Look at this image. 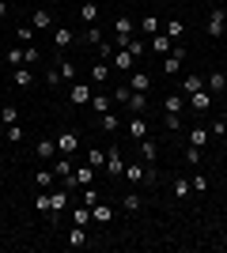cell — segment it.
Wrapping results in <instances>:
<instances>
[{"label": "cell", "mask_w": 227, "mask_h": 253, "mask_svg": "<svg viewBox=\"0 0 227 253\" xmlns=\"http://www.w3.org/2000/svg\"><path fill=\"white\" fill-rule=\"evenodd\" d=\"M118 125H121V121H118L114 114H102V117H98V128H102V132H114Z\"/></svg>", "instance_id": "836d02e7"}, {"label": "cell", "mask_w": 227, "mask_h": 253, "mask_svg": "<svg viewBox=\"0 0 227 253\" xmlns=\"http://www.w3.org/2000/svg\"><path fill=\"white\" fill-rule=\"evenodd\" d=\"M125 132H129V136H133V140H136V144H140V140H144V136H148V121H144V117H140V114H133V117H129V121H125Z\"/></svg>", "instance_id": "277c9868"}, {"label": "cell", "mask_w": 227, "mask_h": 253, "mask_svg": "<svg viewBox=\"0 0 227 253\" xmlns=\"http://www.w3.org/2000/svg\"><path fill=\"white\" fill-rule=\"evenodd\" d=\"M125 106H129V114H144L148 110V91H133Z\"/></svg>", "instance_id": "9c48e42d"}, {"label": "cell", "mask_w": 227, "mask_h": 253, "mask_svg": "<svg viewBox=\"0 0 227 253\" xmlns=\"http://www.w3.org/2000/svg\"><path fill=\"white\" fill-rule=\"evenodd\" d=\"M110 57H114V45H110V42H98V61H110Z\"/></svg>", "instance_id": "f6af8a7d"}, {"label": "cell", "mask_w": 227, "mask_h": 253, "mask_svg": "<svg viewBox=\"0 0 227 253\" xmlns=\"http://www.w3.org/2000/svg\"><path fill=\"white\" fill-rule=\"evenodd\" d=\"M129 95H133V87H129V84L114 87V102H121V106H125V102H129Z\"/></svg>", "instance_id": "f35d334b"}, {"label": "cell", "mask_w": 227, "mask_h": 253, "mask_svg": "<svg viewBox=\"0 0 227 253\" xmlns=\"http://www.w3.org/2000/svg\"><path fill=\"white\" fill-rule=\"evenodd\" d=\"M125 49H129V53H133V57H144V42H136V38H133V42H129V45H125Z\"/></svg>", "instance_id": "681fc988"}, {"label": "cell", "mask_w": 227, "mask_h": 253, "mask_svg": "<svg viewBox=\"0 0 227 253\" xmlns=\"http://www.w3.org/2000/svg\"><path fill=\"white\" fill-rule=\"evenodd\" d=\"M129 87H133V91H148V87H151V76L148 72H133L129 76Z\"/></svg>", "instance_id": "cb8c5ba5"}, {"label": "cell", "mask_w": 227, "mask_h": 253, "mask_svg": "<svg viewBox=\"0 0 227 253\" xmlns=\"http://www.w3.org/2000/svg\"><path fill=\"white\" fill-rule=\"evenodd\" d=\"M189 185H193L197 193H205V189H208V181H205V174H193V178H189Z\"/></svg>", "instance_id": "bcb514c9"}, {"label": "cell", "mask_w": 227, "mask_h": 253, "mask_svg": "<svg viewBox=\"0 0 227 253\" xmlns=\"http://www.w3.org/2000/svg\"><path fill=\"white\" fill-rule=\"evenodd\" d=\"M4 64H15V68L23 64V49H19V45H11V49L4 53Z\"/></svg>", "instance_id": "d590c367"}, {"label": "cell", "mask_w": 227, "mask_h": 253, "mask_svg": "<svg viewBox=\"0 0 227 253\" xmlns=\"http://www.w3.org/2000/svg\"><path fill=\"white\" fill-rule=\"evenodd\" d=\"M84 204H87V208H95V204H98V189H91V185H84Z\"/></svg>", "instance_id": "b9f144b4"}, {"label": "cell", "mask_w": 227, "mask_h": 253, "mask_svg": "<svg viewBox=\"0 0 227 253\" xmlns=\"http://www.w3.org/2000/svg\"><path fill=\"white\" fill-rule=\"evenodd\" d=\"M4 136H8L11 144H19V140H23V128L19 125H8V128H4Z\"/></svg>", "instance_id": "ee69618b"}, {"label": "cell", "mask_w": 227, "mask_h": 253, "mask_svg": "<svg viewBox=\"0 0 227 253\" xmlns=\"http://www.w3.org/2000/svg\"><path fill=\"white\" fill-rule=\"evenodd\" d=\"M76 148H80V140H76V132H65V136L57 140V151H65V155H68V151H76Z\"/></svg>", "instance_id": "83f0119b"}, {"label": "cell", "mask_w": 227, "mask_h": 253, "mask_svg": "<svg viewBox=\"0 0 227 253\" xmlns=\"http://www.w3.org/2000/svg\"><path fill=\"white\" fill-rule=\"evenodd\" d=\"M91 181H95V167H80L72 174V181H68L65 189H76V185H91Z\"/></svg>", "instance_id": "ba28073f"}, {"label": "cell", "mask_w": 227, "mask_h": 253, "mask_svg": "<svg viewBox=\"0 0 227 253\" xmlns=\"http://www.w3.org/2000/svg\"><path fill=\"white\" fill-rule=\"evenodd\" d=\"M38 211H49V193L42 189V197H38Z\"/></svg>", "instance_id": "db71d44e"}, {"label": "cell", "mask_w": 227, "mask_h": 253, "mask_svg": "<svg viewBox=\"0 0 227 253\" xmlns=\"http://www.w3.org/2000/svg\"><path fill=\"white\" fill-rule=\"evenodd\" d=\"M220 246H224V250H227V231H224V238H220Z\"/></svg>", "instance_id": "9f6ffc18"}, {"label": "cell", "mask_w": 227, "mask_h": 253, "mask_svg": "<svg viewBox=\"0 0 227 253\" xmlns=\"http://www.w3.org/2000/svg\"><path fill=\"white\" fill-rule=\"evenodd\" d=\"M53 151H57L53 140H38V144H34V155L42 159V163H49V159H53Z\"/></svg>", "instance_id": "ac0fdd59"}, {"label": "cell", "mask_w": 227, "mask_h": 253, "mask_svg": "<svg viewBox=\"0 0 227 253\" xmlns=\"http://www.w3.org/2000/svg\"><path fill=\"white\" fill-rule=\"evenodd\" d=\"M4 15H8V4H4V0H0V19H4Z\"/></svg>", "instance_id": "11a10c76"}, {"label": "cell", "mask_w": 227, "mask_h": 253, "mask_svg": "<svg viewBox=\"0 0 227 253\" xmlns=\"http://www.w3.org/2000/svg\"><path fill=\"white\" fill-rule=\"evenodd\" d=\"M163 34H167L171 42H178V38H182V34H185V23H182V19H171V23H167V27H163Z\"/></svg>", "instance_id": "44dd1931"}, {"label": "cell", "mask_w": 227, "mask_h": 253, "mask_svg": "<svg viewBox=\"0 0 227 253\" xmlns=\"http://www.w3.org/2000/svg\"><path fill=\"white\" fill-rule=\"evenodd\" d=\"M182 64H185V45H174V49L163 57V72L174 76V72H182Z\"/></svg>", "instance_id": "6da1fadb"}, {"label": "cell", "mask_w": 227, "mask_h": 253, "mask_svg": "<svg viewBox=\"0 0 227 253\" xmlns=\"http://www.w3.org/2000/svg\"><path fill=\"white\" fill-rule=\"evenodd\" d=\"M144 31H159V19H155V15H144Z\"/></svg>", "instance_id": "816d5d0a"}, {"label": "cell", "mask_w": 227, "mask_h": 253, "mask_svg": "<svg viewBox=\"0 0 227 253\" xmlns=\"http://www.w3.org/2000/svg\"><path fill=\"white\" fill-rule=\"evenodd\" d=\"M0 64H4V57H0Z\"/></svg>", "instance_id": "6f0895ef"}, {"label": "cell", "mask_w": 227, "mask_h": 253, "mask_svg": "<svg viewBox=\"0 0 227 253\" xmlns=\"http://www.w3.org/2000/svg\"><path fill=\"white\" fill-rule=\"evenodd\" d=\"M106 80H110V64L95 61V64H91V84H106Z\"/></svg>", "instance_id": "e0dca14e"}, {"label": "cell", "mask_w": 227, "mask_h": 253, "mask_svg": "<svg viewBox=\"0 0 227 253\" xmlns=\"http://www.w3.org/2000/svg\"><path fill=\"white\" fill-rule=\"evenodd\" d=\"M185 102L193 106L197 114H208V110H212V95H208V91H193V95L185 98Z\"/></svg>", "instance_id": "52a82bcc"}, {"label": "cell", "mask_w": 227, "mask_h": 253, "mask_svg": "<svg viewBox=\"0 0 227 253\" xmlns=\"http://www.w3.org/2000/svg\"><path fill=\"white\" fill-rule=\"evenodd\" d=\"M106 170L118 178V174H125V163H121V151L114 148V151H106Z\"/></svg>", "instance_id": "8fae6325"}, {"label": "cell", "mask_w": 227, "mask_h": 253, "mask_svg": "<svg viewBox=\"0 0 227 253\" xmlns=\"http://www.w3.org/2000/svg\"><path fill=\"white\" fill-rule=\"evenodd\" d=\"M163 110H167V117H182L185 114V95H178V91L167 95V98H163Z\"/></svg>", "instance_id": "5b68a950"}, {"label": "cell", "mask_w": 227, "mask_h": 253, "mask_svg": "<svg viewBox=\"0 0 227 253\" xmlns=\"http://www.w3.org/2000/svg\"><path fill=\"white\" fill-rule=\"evenodd\" d=\"M227 132V121H212V128H208V136H224Z\"/></svg>", "instance_id": "7dc6e473"}, {"label": "cell", "mask_w": 227, "mask_h": 253, "mask_svg": "<svg viewBox=\"0 0 227 253\" xmlns=\"http://www.w3.org/2000/svg\"><path fill=\"white\" fill-rule=\"evenodd\" d=\"M68 208V189H57V193H49V211H65Z\"/></svg>", "instance_id": "5bb4252c"}, {"label": "cell", "mask_w": 227, "mask_h": 253, "mask_svg": "<svg viewBox=\"0 0 227 253\" xmlns=\"http://www.w3.org/2000/svg\"><path fill=\"white\" fill-rule=\"evenodd\" d=\"M114 219V208H110V204H95V208H91V223H110Z\"/></svg>", "instance_id": "ffe728a7"}, {"label": "cell", "mask_w": 227, "mask_h": 253, "mask_svg": "<svg viewBox=\"0 0 227 253\" xmlns=\"http://www.w3.org/2000/svg\"><path fill=\"white\" fill-rule=\"evenodd\" d=\"M68 246H87V234H84V227H76V223H72V231H68Z\"/></svg>", "instance_id": "d6a6232c"}, {"label": "cell", "mask_w": 227, "mask_h": 253, "mask_svg": "<svg viewBox=\"0 0 227 253\" xmlns=\"http://www.w3.org/2000/svg\"><path fill=\"white\" fill-rule=\"evenodd\" d=\"M201 87H205V80H201V76H185V80H182V87H178V95H185V98H189L193 91H201Z\"/></svg>", "instance_id": "9a60e30c"}, {"label": "cell", "mask_w": 227, "mask_h": 253, "mask_svg": "<svg viewBox=\"0 0 227 253\" xmlns=\"http://www.w3.org/2000/svg\"><path fill=\"white\" fill-rule=\"evenodd\" d=\"M27 61H38V49H34V45H27V49H23V64Z\"/></svg>", "instance_id": "f5cc1de1"}, {"label": "cell", "mask_w": 227, "mask_h": 253, "mask_svg": "<svg viewBox=\"0 0 227 253\" xmlns=\"http://www.w3.org/2000/svg\"><path fill=\"white\" fill-rule=\"evenodd\" d=\"M224 27H227V11H224V8H212V11H208V27H205L208 38H220V34H224Z\"/></svg>", "instance_id": "7a4b0ae2"}, {"label": "cell", "mask_w": 227, "mask_h": 253, "mask_svg": "<svg viewBox=\"0 0 227 253\" xmlns=\"http://www.w3.org/2000/svg\"><path fill=\"white\" fill-rule=\"evenodd\" d=\"M189 144H193V148H205V144H208V128L193 125V128H189Z\"/></svg>", "instance_id": "7402d4cb"}, {"label": "cell", "mask_w": 227, "mask_h": 253, "mask_svg": "<svg viewBox=\"0 0 227 253\" xmlns=\"http://www.w3.org/2000/svg\"><path fill=\"white\" fill-rule=\"evenodd\" d=\"M53 174H57V178H65V185H68L76 170H72V163H68V159H57V163H53Z\"/></svg>", "instance_id": "603a6c76"}, {"label": "cell", "mask_w": 227, "mask_h": 253, "mask_svg": "<svg viewBox=\"0 0 227 253\" xmlns=\"http://www.w3.org/2000/svg\"><path fill=\"white\" fill-rule=\"evenodd\" d=\"M185 163H189V167H197V163H201V148H193V144H189V148H185Z\"/></svg>", "instance_id": "7bdbcfd3"}, {"label": "cell", "mask_w": 227, "mask_h": 253, "mask_svg": "<svg viewBox=\"0 0 227 253\" xmlns=\"http://www.w3.org/2000/svg\"><path fill=\"white\" fill-rule=\"evenodd\" d=\"M87 106H91V110H95L98 117H102V114H110V98H106V95H91V102H87Z\"/></svg>", "instance_id": "f1b7e54d"}, {"label": "cell", "mask_w": 227, "mask_h": 253, "mask_svg": "<svg viewBox=\"0 0 227 253\" xmlns=\"http://www.w3.org/2000/svg\"><path fill=\"white\" fill-rule=\"evenodd\" d=\"M224 121H227V114H224Z\"/></svg>", "instance_id": "680465c9"}, {"label": "cell", "mask_w": 227, "mask_h": 253, "mask_svg": "<svg viewBox=\"0 0 227 253\" xmlns=\"http://www.w3.org/2000/svg\"><path fill=\"white\" fill-rule=\"evenodd\" d=\"M15 121H19V110H15V106H0V125H4V128H8V125H15Z\"/></svg>", "instance_id": "d4e9b609"}, {"label": "cell", "mask_w": 227, "mask_h": 253, "mask_svg": "<svg viewBox=\"0 0 227 253\" xmlns=\"http://www.w3.org/2000/svg\"><path fill=\"white\" fill-rule=\"evenodd\" d=\"M15 84H19V87H31V84H34V76L27 72L23 64H19V68H15Z\"/></svg>", "instance_id": "ab89813d"}, {"label": "cell", "mask_w": 227, "mask_h": 253, "mask_svg": "<svg viewBox=\"0 0 227 253\" xmlns=\"http://www.w3.org/2000/svg\"><path fill=\"white\" fill-rule=\"evenodd\" d=\"M15 34H19V42H23V45H31V38H34V31H31V27H19Z\"/></svg>", "instance_id": "c3c4849f"}, {"label": "cell", "mask_w": 227, "mask_h": 253, "mask_svg": "<svg viewBox=\"0 0 227 253\" xmlns=\"http://www.w3.org/2000/svg\"><path fill=\"white\" fill-rule=\"evenodd\" d=\"M133 64H136V57H133L129 49H118V53H114V68H121V72H133Z\"/></svg>", "instance_id": "30bf717a"}, {"label": "cell", "mask_w": 227, "mask_h": 253, "mask_svg": "<svg viewBox=\"0 0 227 253\" xmlns=\"http://www.w3.org/2000/svg\"><path fill=\"white\" fill-rule=\"evenodd\" d=\"M140 155H144V163H155V159H159V144L151 136H144L140 140Z\"/></svg>", "instance_id": "4fadbf2b"}, {"label": "cell", "mask_w": 227, "mask_h": 253, "mask_svg": "<svg viewBox=\"0 0 227 253\" xmlns=\"http://www.w3.org/2000/svg\"><path fill=\"white\" fill-rule=\"evenodd\" d=\"M80 15H84V27L98 23V4H95V0H84V8H80Z\"/></svg>", "instance_id": "d6986e66"}, {"label": "cell", "mask_w": 227, "mask_h": 253, "mask_svg": "<svg viewBox=\"0 0 227 253\" xmlns=\"http://www.w3.org/2000/svg\"><path fill=\"white\" fill-rule=\"evenodd\" d=\"M84 38H87V42H91V45H98V42H102V31H98L95 23H91V27H87V31H84Z\"/></svg>", "instance_id": "60d3db41"}, {"label": "cell", "mask_w": 227, "mask_h": 253, "mask_svg": "<svg viewBox=\"0 0 227 253\" xmlns=\"http://www.w3.org/2000/svg\"><path fill=\"white\" fill-rule=\"evenodd\" d=\"M72 42H76V34H72V31H65V27H53V45H57V49H68Z\"/></svg>", "instance_id": "7c38bea8"}, {"label": "cell", "mask_w": 227, "mask_h": 253, "mask_svg": "<svg viewBox=\"0 0 227 253\" xmlns=\"http://www.w3.org/2000/svg\"><path fill=\"white\" fill-rule=\"evenodd\" d=\"M57 76H61V84H68V80H72V76H76V64H72V61H61V68H57Z\"/></svg>", "instance_id": "8d00e7d4"}, {"label": "cell", "mask_w": 227, "mask_h": 253, "mask_svg": "<svg viewBox=\"0 0 227 253\" xmlns=\"http://www.w3.org/2000/svg\"><path fill=\"white\" fill-rule=\"evenodd\" d=\"M34 185H38V189H49V185H53V174H49V170H38V174H34Z\"/></svg>", "instance_id": "74e56055"}, {"label": "cell", "mask_w": 227, "mask_h": 253, "mask_svg": "<svg viewBox=\"0 0 227 253\" xmlns=\"http://www.w3.org/2000/svg\"><path fill=\"white\" fill-rule=\"evenodd\" d=\"M114 34H118L121 49L133 42V19H129V15H118V19H114Z\"/></svg>", "instance_id": "3957f363"}, {"label": "cell", "mask_w": 227, "mask_h": 253, "mask_svg": "<svg viewBox=\"0 0 227 253\" xmlns=\"http://www.w3.org/2000/svg\"><path fill=\"white\" fill-rule=\"evenodd\" d=\"M125 178H129V181H140L144 170H140V167H129V170H125Z\"/></svg>", "instance_id": "f907efd6"}, {"label": "cell", "mask_w": 227, "mask_h": 253, "mask_svg": "<svg viewBox=\"0 0 227 253\" xmlns=\"http://www.w3.org/2000/svg\"><path fill=\"white\" fill-rule=\"evenodd\" d=\"M189 193H193V185H189V178H178V181H174V197H178V201H185Z\"/></svg>", "instance_id": "4dcf8cb0"}, {"label": "cell", "mask_w": 227, "mask_h": 253, "mask_svg": "<svg viewBox=\"0 0 227 253\" xmlns=\"http://www.w3.org/2000/svg\"><path fill=\"white\" fill-rule=\"evenodd\" d=\"M31 27H38V31H45V27H53V15L45 8H34V15H31Z\"/></svg>", "instance_id": "2e32d148"}, {"label": "cell", "mask_w": 227, "mask_h": 253, "mask_svg": "<svg viewBox=\"0 0 227 253\" xmlns=\"http://www.w3.org/2000/svg\"><path fill=\"white\" fill-rule=\"evenodd\" d=\"M227 87V72H212L208 76V91H224Z\"/></svg>", "instance_id": "1f68e13d"}, {"label": "cell", "mask_w": 227, "mask_h": 253, "mask_svg": "<svg viewBox=\"0 0 227 253\" xmlns=\"http://www.w3.org/2000/svg\"><path fill=\"white\" fill-rule=\"evenodd\" d=\"M72 223H76V227H87V223H91V208H87V204H80V208L72 211Z\"/></svg>", "instance_id": "f546056e"}, {"label": "cell", "mask_w": 227, "mask_h": 253, "mask_svg": "<svg viewBox=\"0 0 227 253\" xmlns=\"http://www.w3.org/2000/svg\"><path fill=\"white\" fill-rule=\"evenodd\" d=\"M87 167H106V148H91V151H87Z\"/></svg>", "instance_id": "484cf974"}, {"label": "cell", "mask_w": 227, "mask_h": 253, "mask_svg": "<svg viewBox=\"0 0 227 253\" xmlns=\"http://www.w3.org/2000/svg\"><path fill=\"white\" fill-rule=\"evenodd\" d=\"M151 49H155V53H159V57H167V53H171V38H167V34H155V38H151Z\"/></svg>", "instance_id": "4316f807"}, {"label": "cell", "mask_w": 227, "mask_h": 253, "mask_svg": "<svg viewBox=\"0 0 227 253\" xmlns=\"http://www.w3.org/2000/svg\"><path fill=\"white\" fill-rule=\"evenodd\" d=\"M68 102H72V106H87V102H91V87H87V84H72V87H68Z\"/></svg>", "instance_id": "8992f818"}, {"label": "cell", "mask_w": 227, "mask_h": 253, "mask_svg": "<svg viewBox=\"0 0 227 253\" xmlns=\"http://www.w3.org/2000/svg\"><path fill=\"white\" fill-rule=\"evenodd\" d=\"M121 208L125 211H140V197H136V193H125V197H121Z\"/></svg>", "instance_id": "e575fe53"}]
</instances>
